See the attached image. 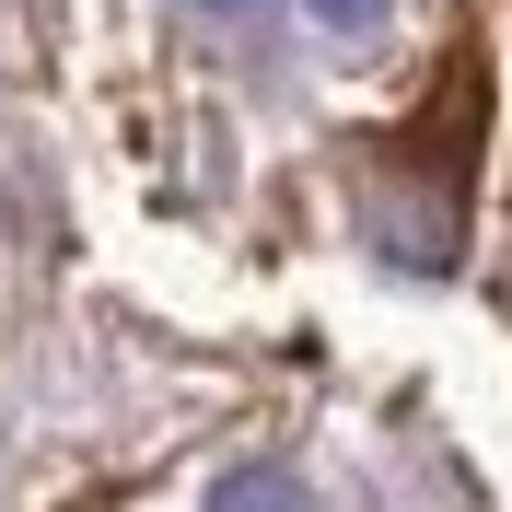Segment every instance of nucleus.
Returning <instances> with one entry per match:
<instances>
[{"mask_svg": "<svg viewBox=\"0 0 512 512\" xmlns=\"http://www.w3.org/2000/svg\"><path fill=\"white\" fill-rule=\"evenodd\" d=\"M303 12H315L326 35H373L384 24V0H303Z\"/></svg>", "mask_w": 512, "mask_h": 512, "instance_id": "nucleus-2", "label": "nucleus"}, {"mask_svg": "<svg viewBox=\"0 0 512 512\" xmlns=\"http://www.w3.org/2000/svg\"><path fill=\"white\" fill-rule=\"evenodd\" d=\"M210 512H315V489L291 478V466H233V478L210 489Z\"/></svg>", "mask_w": 512, "mask_h": 512, "instance_id": "nucleus-1", "label": "nucleus"}, {"mask_svg": "<svg viewBox=\"0 0 512 512\" xmlns=\"http://www.w3.org/2000/svg\"><path fill=\"white\" fill-rule=\"evenodd\" d=\"M210 12H256V0H210Z\"/></svg>", "mask_w": 512, "mask_h": 512, "instance_id": "nucleus-3", "label": "nucleus"}]
</instances>
